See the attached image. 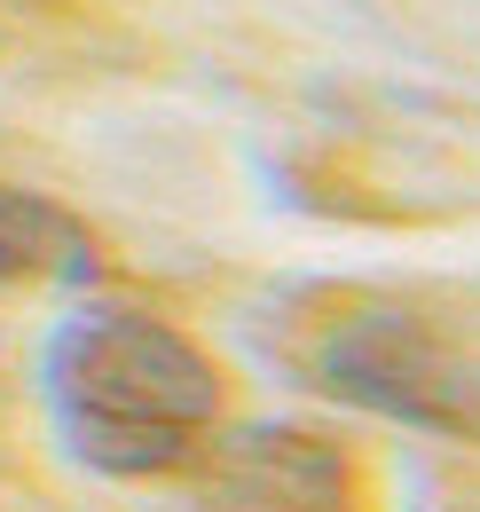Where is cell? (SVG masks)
<instances>
[{
    "label": "cell",
    "mask_w": 480,
    "mask_h": 512,
    "mask_svg": "<svg viewBox=\"0 0 480 512\" xmlns=\"http://www.w3.org/2000/svg\"><path fill=\"white\" fill-rule=\"evenodd\" d=\"M48 410L79 465L111 481L189 473L221 426L213 355L150 308L87 300L48 339Z\"/></svg>",
    "instance_id": "6da1fadb"
},
{
    "label": "cell",
    "mask_w": 480,
    "mask_h": 512,
    "mask_svg": "<svg viewBox=\"0 0 480 512\" xmlns=\"http://www.w3.org/2000/svg\"><path fill=\"white\" fill-rule=\"evenodd\" d=\"M284 355L307 386L370 418L480 442V292L465 284H347L292 316Z\"/></svg>",
    "instance_id": "7a4b0ae2"
},
{
    "label": "cell",
    "mask_w": 480,
    "mask_h": 512,
    "mask_svg": "<svg viewBox=\"0 0 480 512\" xmlns=\"http://www.w3.org/2000/svg\"><path fill=\"white\" fill-rule=\"evenodd\" d=\"M197 512H362L355 457L307 426H252L237 442H205Z\"/></svg>",
    "instance_id": "3957f363"
},
{
    "label": "cell",
    "mask_w": 480,
    "mask_h": 512,
    "mask_svg": "<svg viewBox=\"0 0 480 512\" xmlns=\"http://www.w3.org/2000/svg\"><path fill=\"white\" fill-rule=\"evenodd\" d=\"M95 268V237L63 213L56 197L0 182V292L16 284H71Z\"/></svg>",
    "instance_id": "277c9868"
}]
</instances>
